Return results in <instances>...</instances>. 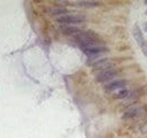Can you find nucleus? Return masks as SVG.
<instances>
[{
	"label": "nucleus",
	"instance_id": "obj_4",
	"mask_svg": "<svg viewBox=\"0 0 147 138\" xmlns=\"http://www.w3.org/2000/svg\"><path fill=\"white\" fill-rule=\"evenodd\" d=\"M147 113L146 111V108H134L125 112L123 114V119H135V118H140V117L145 116Z\"/></svg>",
	"mask_w": 147,
	"mask_h": 138
},
{
	"label": "nucleus",
	"instance_id": "obj_3",
	"mask_svg": "<svg viewBox=\"0 0 147 138\" xmlns=\"http://www.w3.org/2000/svg\"><path fill=\"white\" fill-rule=\"evenodd\" d=\"M83 51L86 53L89 58H96V57L101 56L102 53L108 51L106 48H104L103 45H93V47H87V48H83Z\"/></svg>",
	"mask_w": 147,
	"mask_h": 138
},
{
	"label": "nucleus",
	"instance_id": "obj_7",
	"mask_svg": "<svg viewBox=\"0 0 147 138\" xmlns=\"http://www.w3.org/2000/svg\"><path fill=\"white\" fill-rule=\"evenodd\" d=\"M132 34H134V37L135 40L137 41V43L142 47L143 43L145 42V40H144V36H143V32L140 30V27L138 25H135L134 28H132Z\"/></svg>",
	"mask_w": 147,
	"mask_h": 138
},
{
	"label": "nucleus",
	"instance_id": "obj_6",
	"mask_svg": "<svg viewBox=\"0 0 147 138\" xmlns=\"http://www.w3.org/2000/svg\"><path fill=\"white\" fill-rule=\"evenodd\" d=\"M112 66H113V62L110 61L109 59H101V60L96 61L94 67L101 71V70H105V69H111Z\"/></svg>",
	"mask_w": 147,
	"mask_h": 138
},
{
	"label": "nucleus",
	"instance_id": "obj_5",
	"mask_svg": "<svg viewBox=\"0 0 147 138\" xmlns=\"http://www.w3.org/2000/svg\"><path fill=\"white\" fill-rule=\"evenodd\" d=\"M126 85H127V80H125V79H117V80H113V82L106 84L104 86V90L106 92H114L117 90H122Z\"/></svg>",
	"mask_w": 147,
	"mask_h": 138
},
{
	"label": "nucleus",
	"instance_id": "obj_9",
	"mask_svg": "<svg viewBox=\"0 0 147 138\" xmlns=\"http://www.w3.org/2000/svg\"><path fill=\"white\" fill-rule=\"evenodd\" d=\"M49 13H50V15H58L59 17L68 14L65 8H51L49 10Z\"/></svg>",
	"mask_w": 147,
	"mask_h": 138
},
{
	"label": "nucleus",
	"instance_id": "obj_12",
	"mask_svg": "<svg viewBox=\"0 0 147 138\" xmlns=\"http://www.w3.org/2000/svg\"><path fill=\"white\" fill-rule=\"evenodd\" d=\"M139 129H140V133H142V134H147V121L144 122L143 125L140 126Z\"/></svg>",
	"mask_w": 147,
	"mask_h": 138
},
{
	"label": "nucleus",
	"instance_id": "obj_2",
	"mask_svg": "<svg viewBox=\"0 0 147 138\" xmlns=\"http://www.w3.org/2000/svg\"><path fill=\"white\" fill-rule=\"evenodd\" d=\"M118 75V70L116 69H105V70H101L97 75H96V80L100 83L102 82H108V80H111Z\"/></svg>",
	"mask_w": 147,
	"mask_h": 138
},
{
	"label": "nucleus",
	"instance_id": "obj_8",
	"mask_svg": "<svg viewBox=\"0 0 147 138\" xmlns=\"http://www.w3.org/2000/svg\"><path fill=\"white\" fill-rule=\"evenodd\" d=\"M62 32H63L65 34L76 36V35L79 34L82 31L79 30V28H77V27H74V26H65V27H62Z\"/></svg>",
	"mask_w": 147,
	"mask_h": 138
},
{
	"label": "nucleus",
	"instance_id": "obj_14",
	"mask_svg": "<svg viewBox=\"0 0 147 138\" xmlns=\"http://www.w3.org/2000/svg\"><path fill=\"white\" fill-rule=\"evenodd\" d=\"M144 2H145V4H147V0H145V1H144Z\"/></svg>",
	"mask_w": 147,
	"mask_h": 138
},
{
	"label": "nucleus",
	"instance_id": "obj_15",
	"mask_svg": "<svg viewBox=\"0 0 147 138\" xmlns=\"http://www.w3.org/2000/svg\"><path fill=\"white\" fill-rule=\"evenodd\" d=\"M146 15H147V10H146Z\"/></svg>",
	"mask_w": 147,
	"mask_h": 138
},
{
	"label": "nucleus",
	"instance_id": "obj_10",
	"mask_svg": "<svg viewBox=\"0 0 147 138\" xmlns=\"http://www.w3.org/2000/svg\"><path fill=\"white\" fill-rule=\"evenodd\" d=\"M129 94H130V93H129V91H128V90L122 88V90H120V91L116 94V97H117V99H120V100L127 99V97H129Z\"/></svg>",
	"mask_w": 147,
	"mask_h": 138
},
{
	"label": "nucleus",
	"instance_id": "obj_1",
	"mask_svg": "<svg viewBox=\"0 0 147 138\" xmlns=\"http://www.w3.org/2000/svg\"><path fill=\"white\" fill-rule=\"evenodd\" d=\"M85 19H86V18L84 17V16H82V15H68V14L57 18L58 23H60V24L66 25V26L76 25V24L85 22Z\"/></svg>",
	"mask_w": 147,
	"mask_h": 138
},
{
	"label": "nucleus",
	"instance_id": "obj_11",
	"mask_svg": "<svg viewBox=\"0 0 147 138\" xmlns=\"http://www.w3.org/2000/svg\"><path fill=\"white\" fill-rule=\"evenodd\" d=\"M77 4V6H83V7H95V6H97V2H93V1H80Z\"/></svg>",
	"mask_w": 147,
	"mask_h": 138
},
{
	"label": "nucleus",
	"instance_id": "obj_13",
	"mask_svg": "<svg viewBox=\"0 0 147 138\" xmlns=\"http://www.w3.org/2000/svg\"><path fill=\"white\" fill-rule=\"evenodd\" d=\"M142 50H143V52H144V54H145V56L147 57V42L146 41H145V42H144L143 43V45H142Z\"/></svg>",
	"mask_w": 147,
	"mask_h": 138
}]
</instances>
